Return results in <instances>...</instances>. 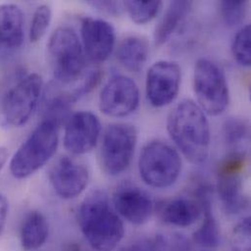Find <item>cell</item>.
<instances>
[{
	"instance_id": "6da1fadb",
	"label": "cell",
	"mask_w": 251,
	"mask_h": 251,
	"mask_svg": "<svg viewBox=\"0 0 251 251\" xmlns=\"http://www.w3.org/2000/svg\"><path fill=\"white\" fill-rule=\"evenodd\" d=\"M169 136L193 164L204 163L210 151V127L204 112L192 100H183L167 119Z\"/></svg>"
},
{
	"instance_id": "7a4b0ae2",
	"label": "cell",
	"mask_w": 251,
	"mask_h": 251,
	"mask_svg": "<svg viewBox=\"0 0 251 251\" xmlns=\"http://www.w3.org/2000/svg\"><path fill=\"white\" fill-rule=\"evenodd\" d=\"M80 230L96 251H113L125 236L124 223L103 191H95L81 202L77 211Z\"/></svg>"
},
{
	"instance_id": "3957f363",
	"label": "cell",
	"mask_w": 251,
	"mask_h": 251,
	"mask_svg": "<svg viewBox=\"0 0 251 251\" xmlns=\"http://www.w3.org/2000/svg\"><path fill=\"white\" fill-rule=\"evenodd\" d=\"M59 127L44 119L21 145L10 161V171L16 179L29 177L55 154L59 146Z\"/></svg>"
},
{
	"instance_id": "277c9868",
	"label": "cell",
	"mask_w": 251,
	"mask_h": 251,
	"mask_svg": "<svg viewBox=\"0 0 251 251\" xmlns=\"http://www.w3.org/2000/svg\"><path fill=\"white\" fill-rule=\"evenodd\" d=\"M48 56L54 77L61 83L76 81L85 69V54L75 31L58 27L48 42Z\"/></svg>"
},
{
	"instance_id": "5b68a950",
	"label": "cell",
	"mask_w": 251,
	"mask_h": 251,
	"mask_svg": "<svg viewBox=\"0 0 251 251\" xmlns=\"http://www.w3.org/2000/svg\"><path fill=\"white\" fill-rule=\"evenodd\" d=\"M139 173L150 187L166 189L178 180L182 161L177 151L162 141H152L145 146L139 158Z\"/></svg>"
},
{
	"instance_id": "8992f818",
	"label": "cell",
	"mask_w": 251,
	"mask_h": 251,
	"mask_svg": "<svg viewBox=\"0 0 251 251\" xmlns=\"http://www.w3.org/2000/svg\"><path fill=\"white\" fill-rule=\"evenodd\" d=\"M194 90L198 105L205 115L216 117L228 108L230 92L226 75L213 61L206 58L197 61L194 71Z\"/></svg>"
},
{
	"instance_id": "52a82bcc",
	"label": "cell",
	"mask_w": 251,
	"mask_h": 251,
	"mask_svg": "<svg viewBox=\"0 0 251 251\" xmlns=\"http://www.w3.org/2000/svg\"><path fill=\"white\" fill-rule=\"evenodd\" d=\"M137 130L126 124L108 126L102 140L100 160L103 170L118 176L129 167L137 145Z\"/></svg>"
},
{
	"instance_id": "ba28073f",
	"label": "cell",
	"mask_w": 251,
	"mask_h": 251,
	"mask_svg": "<svg viewBox=\"0 0 251 251\" xmlns=\"http://www.w3.org/2000/svg\"><path fill=\"white\" fill-rule=\"evenodd\" d=\"M42 88L43 79L38 74L23 77L3 98L1 109L5 121L14 127L25 126L37 107Z\"/></svg>"
},
{
	"instance_id": "9c48e42d",
	"label": "cell",
	"mask_w": 251,
	"mask_h": 251,
	"mask_svg": "<svg viewBox=\"0 0 251 251\" xmlns=\"http://www.w3.org/2000/svg\"><path fill=\"white\" fill-rule=\"evenodd\" d=\"M140 102L139 88L130 77L116 75L103 87L99 107L103 114L112 118H126L134 113Z\"/></svg>"
},
{
	"instance_id": "30bf717a",
	"label": "cell",
	"mask_w": 251,
	"mask_h": 251,
	"mask_svg": "<svg viewBox=\"0 0 251 251\" xmlns=\"http://www.w3.org/2000/svg\"><path fill=\"white\" fill-rule=\"evenodd\" d=\"M181 68L172 61H158L148 71L146 92L149 102L155 108L172 103L180 90Z\"/></svg>"
},
{
	"instance_id": "8fae6325",
	"label": "cell",
	"mask_w": 251,
	"mask_h": 251,
	"mask_svg": "<svg viewBox=\"0 0 251 251\" xmlns=\"http://www.w3.org/2000/svg\"><path fill=\"white\" fill-rule=\"evenodd\" d=\"M49 181L60 198L73 200L87 187L89 172L83 163L69 156H61L49 170Z\"/></svg>"
},
{
	"instance_id": "7c38bea8",
	"label": "cell",
	"mask_w": 251,
	"mask_h": 251,
	"mask_svg": "<svg viewBox=\"0 0 251 251\" xmlns=\"http://www.w3.org/2000/svg\"><path fill=\"white\" fill-rule=\"evenodd\" d=\"M98 117L88 111L74 114L67 121L64 135L65 148L74 154H85L97 145L101 134Z\"/></svg>"
},
{
	"instance_id": "4fadbf2b",
	"label": "cell",
	"mask_w": 251,
	"mask_h": 251,
	"mask_svg": "<svg viewBox=\"0 0 251 251\" xmlns=\"http://www.w3.org/2000/svg\"><path fill=\"white\" fill-rule=\"evenodd\" d=\"M80 30L85 56L92 63H104L115 48L114 26L105 20L86 17L82 19Z\"/></svg>"
},
{
	"instance_id": "5bb4252c",
	"label": "cell",
	"mask_w": 251,
	"mask_h": 251,
	"mask_svg": "<svg viewBox=\"0 0 251 251\" xmlns=\"http://www.w3.org/2000/svg\"><path fill=\"white\" fill-rule=\"evenodd\" d=\"M116 211L134 225L146 224L153 212V201L150 195L131 183L120 185L113 198Z\"/></svg>"
},
{
	"instance_id": "9a60e30c",
	"label": "cell",
	"mask_w": 251,
	"mask_h": 251,
	"mask_svg": "<svg viewBox=\"0 0 251 251\" xmlns=\"http://www.w3.org/2000/svg\"><path fill=\"white\" fill-rule=\"evenodd\" d=\"M217 192L226 213L236 215L249 206V199L245 194L243 171L218 169Z\"/></svg>"
},
{
	"instance_id": "2e32d148",
	"label": "cell",
	"mask_w": 251,
	"mask_h": 251,
	"mask_svg": "<svg viewBox=\"0 0 251 251\" xmlns=\"http://www.w3.org/2000/svg\"><path fill=\"white\" fill-rule=\"evenodd\" d=\"M201 214V207L195 198L172 199L165 201L159 209V216L164 223L182 228L194 225Z\"/></svg>"
},
{
	"instance_id": "e0dca14e",
	"label": "cell",
	"mask_w": 251,
	"mask_h": 251,
	"mask_svg": "<svg viewBox=\"0 0 251 251\" xmlns=\"http://www.w3.org/2000/svg\"><path fill=\"white\" fill-rule=\"evenodd\" d=\"M24 24V14L18 5H0V45L8 49L20 48L25 39Z\"/></svg>"
},
{
	"instance_id": "ac0fdd59",
	"label": "cell",
	"mask_w": 251,
	"mask_h": 251,
	"mask_svg": "<svg viewBox=\"0 0 251 251\" xmlns=\"http://www.w3.org/2000/svg\"><path fill=\"white\" fill-rule=\"evenodd\" d=\"M192 6V1L176 0L170 2L153 32V40L156 46L164 44L171 37L190 13Z\"/></svg>"
},
{
	"instance_id": "d6986e66",
	"label": "cell",
	"mask_w": 251,
	"mask_h": 251,
	"mask_svg": "<svg viewBox=\"0 0 251 251\" xmlns=\"http://www.w3.org/2000/svg\"><path fill=\"white\" fill-rule=\"evenodd\" d=\"M49 226L46 218L38 211H30L21 228V246L25 251L40 249L48 239Z\"/></svg>"
},
{
	"instance_id": "ffe728a7",
	"label": "cell",
	"mask_w": 251,
	"mask_h": 251,
	"mask_svg": "<svg viewBox=\"0 0 251 251\" xmlns=\"http://www.w3.org/2000/svg\"><path fill=\"white\" fill-rule=\"evenodd\" d=\"M117 57L127 71L139 73L143 70L149 57V44L139 36H129L118 47Z\"/></svg>"
},
{
	"instance_id": "44dd1931",
	"label": "cell",
	"mask_w": 251,
	"mask_h": 251,
	"mask_svg": "<svg viewBox=\"0 0 251 251\" xmlns=\"http://www.w3.org/2000/svg\"><path fill=\"white\" fill-rule=\"evenodd\" d=\"M223 137L229 152H245L249 150L251 128L247 121L230 118L223 125Z\"/></svg>"
},
{
	"instance_id": "7402d4cb",
	"label": "cell",
	"mask_w": 251,
	"mask_h": 251,
	"mask_svg": "<svg viewBox=\"0 0 251 251\" xmlns=\"http://www.w3.org/2000/svg\"><path fill=\"white\" fill-rule=\"evenodd\" d=\"M124 5L130 19L135 24L145 25L156 17L162 7V2L129 0L124 2Z\"/></svg>"
},
{
	"instance_id": "603a6c76",
	"label": "cell",
	"mask_w": 251,
	"mask_h": 251,
	"mask_svg": "<svg viewBox=\"0 0 251 251\" xmlns=\"http://www.w3.org/2000/svg\"><path fill=\"white\" fill-rule=\"evenodd\" d=\"M201 226L195 232L194 241L201 248L214 249L219 246L220 232L213 211L204 212Z\"/></svg>"
},
{
	"instance_id": "cb8c5ba5",
	"label": "cell",
	"mask_w": 251,
	"mask_h": 251,
	"mask_svg": "<svg viewBox=\"0 0 251 251\" xmlns=\"http://www.w3.org/2000/svg\"><path fill=\"white\" fill-rule=\"evenodd\" d=\"M251 30L250 25L241 27L232 42L233 56L243 67H250L251 64Z\"/></svg>"
},
{
	"instance_id": "d4e9b609",
	"label": "cell",
	"mask_w": 251,
	"mask_h": 251,
	"mask_svg": "<svg viewBox=\"0 0 251 251\" xmlns=\"http://www.w3.org/2000/svg\"><path fill=\"white\" fill-rule=\"evenodd\" d=\"M219 7L224 23L230 27H235L240 25L246 19L248 12V1L224 0L220 2Z\"/></svg>"
},
{
	"instance_id": "484cf974",
	"label": "cell",
	"mask_w": 251,
	"mask_h": 251,
	"mask_svg": "<svg viewBox=\"0 0 251 251\" xmlns=\"http://www.w3.org/2000/svg\"><path fill=\"white\" fill-rule=\"evenodd\" d=\"M52 20V9L43 4L35 10L29 28V39L31 42L39 41L47 32Z\"/></svg>"
},
{
	"instance_id": "4316f807",
	"label": "cell",
	"mask_w": 251,
	"mask_h": 251,
	"mask_svg": "<svg viewBox=\"0 0 251 251\" xmlns=\"http://www.w3.org/2000/svg\"><path fill=\"white\" fill-rule=\"evenodd\" d=\"M156 251H190L191 244L180 234H162L152 238Z\"/></svg>"
},
{
	"instance_id": "83f0119b",
	"label": "cell",
	"mask_w": 251,
	"mask_h": 251,
	"mask_svg": "<svg viewBox=\"0 0 251 251\" xmlns=\"http://www.w3.org/2000/svg\"><path fill=\"white\" fill-rule=\"evenodd\" d=\"M251 218L246 217L233 231L230 251H251Z\"/></svg>"
},
{
	"instance_id": "f1b7e54d",
	"label": "cell",
	"mask_w": 251,
	"mask_h": 251,
	"mask_svg": "<svg viewBox=\"0 0 251 251\" xmlns=\"http://www.w3.org/2000/svg\"><path fill=\"white\" fill-rule=\"evenodd\" d=\"M87 4L104 14L112 16H119L125 10L124 2L118 1H88Z\"/></svg>"
},
{
	"instance_id": "f546056e",
	"label": "cell",
	"mask_w": 251,
	"mask_h": 251,
	"mask_svg": "<svg viewBox=\"0 0 251 251\" xmlns=\"http://www.w3.org/2000/svg\"><path fill=\"white\" fill-rule=\"evenodd\" d=\"M121 251H156L153 239L140 240L125 247Z\"/></svg>"
},
{
	"instance_id": "4dcf8cb0",
	"label": "cell",
	"mask_w": 251,
	"mask_h": 251,
	"mask_svg": "<svg viewBox=\"0 0 251 251\" xmlns=\"http://www.w3.org/2000/svg\"><path fill=\"white\" fill-rule=\"evenodd\" d=\"M8 211H9V202L6 197L0 194V238L2 237L5 230Z\"/></svg>"
},
{
	"instance_id": "1f68e13d",
	"label": "cell",
	"mask_w": 251,
	"mask_h": 251,
	"mask_svg": "<svg viewBox=\"0 0 251 251\" xmlns=\"http://www.w3.org/2000/svg\"><path fill=\"white\" fill-rule=\"evenodd\" d=\"M8 155H9L8 150L5 147H0V172L2 171L3 167L7 162Z\"/></svg>"
}]
</instances>
